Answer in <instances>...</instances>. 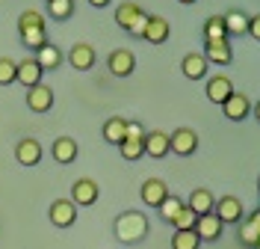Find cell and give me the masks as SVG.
I'll return each instance as SVG.
<instances>
[{
  "instance_id": "6da1fadb",
  "label": "cell",
  "mask_w": 260,
  "mask_h": 249,
  "mask_svg": "<svg viewBox=\"0 0 260 249\" xmlns=\"http://www.w3.org/2000/svg\"><path fill=\"white\" fill-rule=\"evenodd\" d=\"M18 36H21L24 48L32 50V53L39 48H45L48 45V21H45V15L39 9H24L18 15Z\"/></svg>"
},
{
  "instance_id": "7a4b0ae2",
  "label": "cell",
  "mask_w": 260,
  "mask_h": 249,
  "mask_svg": "<svg viewBox=\"0 0 260 249\" xmlns=\"http://www.w3.org/2000/svg\"><path fill=\"white\" fill-rule=\"evenodd\" d=\"M148 232H151V223H148V216L142 214V211H121L113 223L115 240H121V243H127V246L142 243L148 237Z\"/></svg>"
},
{
  "instance_id": "3957f363",
  "label": "cell",
  "mask_w": 260,
  "mask_h": 249,
  "mask_svg": "<svg viewBox=\"0 0 260 249\" xmlns=\"http://www.w3.org/2000/svg\"><path fill=\"white\" fill-rule=\"evenodd\" d=\"M145 21H148V15L133 3V0H124V3L115 9V24H118L121 30H127L130 36H139V39H142V33H145Z\"/></svg>"
},
{
  "instance_id": "277c9868",
  "label": "cell",
  "mask_w": 260,
  "mask_h": 249,
  "mask_svg": "<svg viewBox=\"0 0 260 249\" xmlns=\"http://www.w3.org/2000/svg\"><path fill=\"white\" fill-rule=\"evenodd\" d=\"M213 214L222 219V226H240L245 219V208L237 196H222V199L213 205Z\"/></svg>"
},
{
  "instance_id": "5b68a950",
  "label": "cell",
  "mask_w": 260,
  "mask_h": 249,
  "mask_svg": "<svg viewBox=\"0 0 260 249\" xmlns=\"http://www.w3.org/2000/svg\"><path fill=\"white\" fill-rule=\"evenodd\" d=\"M48 219L56 229H68V226L77 223V205L71 199H53L48 208Z\"/></svg>"
},
{
  "instance_id": "8992f818",
  "label": "cell",
  "mask_w": 260,
  "mask_h": 249,
  "mask_svg": "<svg viewBox=\"0 0 260 249\" xmlns=\"http://www.w3.org/2000/svg\"><path fill=\"white\" fill-rule=\"evenodd\" d=\"M198 149V133L192 128H178L175 133H169V151H175L180 157H189Z\"/></svg>"
},
{
  "instance_id": "52a82bcc",
  "label": "cell",
  "mask_w": 260,
  "mask_h": 249,
  "mask_svg": "<svg viewBox=\"0 0 260 249\" xmlns=\"http://www.w3.org/2000/svg\"><path fill=\"white\" fill-rule=\"evenodd\" d=\"M107 68H110L113 77H130V74L136 71V57H133L127 48H118L107 57Z\"/></svg>"
},
{
  "instance_id": "ba28073f",
  "label": "cell",
  "mask_w": 260,
  "mask_h": 249,
  "mask_svg": "<svg viewBox=\"0 0 260 249\" xmlns=\"http://www.w3.org/2000/svg\"><path fill=\"white\" fill-rule=\"evenodd\" d=\"M98 196H101V187H98L92 178H77V181L71 184V202H74L77 208H89V205H95Z\"/></svg>"
},
{
  "instance_id": "9c48e42d",
  "label": "cell",
  "mask_w": 260,
  "mask_h": 249,
  "mask_svg": "<svg viewBox=\"0 0 260 249\" xmlns=\"http://www.w3.org/2000/svg\"><path fill=\"white\" fill-rule=\"evenodd\" d=\"M65 60H68V66L74 68V71H89V68L95 66L98 53L92 45H86V42H77V45H71V50L65 53Z\"/></svg>"
},
{
  "instance_id": "30bf717a",
  "label": "cell",
  "mask_w": 260,
  "mask_h": 249,
  "mask_svg": "<svg viewBox=\"0 0 260 249\" xmlns=\"http://www.w3.org/2000/svg\"><path fill=\"white\" fill-rule=\"evenodd\" d=\"M139 196H142L148 208H160L162 202L169 199V184L162 178H145L142 187H139Z\"/></svg>"
},
{
  "instance_id": "8fae6325",
  "label": "cell",
  "mask_w": 260,
  "mask_h": 249,
  "mask_svg": "<svg viewBox=\"0 0 260 249\" xmlns=\"http://www.w3.org/2000/svg\"><path fill=\"white\" fill-rule=\"evenodd\" d=\"M77 154H80V146H77V140H74V136H56V140H53V146H50V157H53L59 166L74 163V160H77Z\"/></svg>"
},
{
  "instance_id": "7c38bea8",
  "label": "cell",
  "mask_w": 260,
  "mask_h": 249,
  "mask_svg": "<svg viewBox=\"0 0 260 249\" xmlns=\"http://www.w3.org/2000/svg\"><path fill=\"white\" fill-rule=\"evenodd\" d=\"M45 77V71L42 66L36 63V57H24L21 63H18V74H15V83H21L24 89H32V86H39Z\"/></svg>"
},
{
  "instance_id": "4fadbf2b",
  "label": "cell",
  "mask_w": 260,
  "mask_h": 249,
  "mask_svg": "<svg viewBox=\"0 0 260 249\" xmlns=\"http://www.w3.org/2000/svg\"><path fill=\"white\" fill-rule=\"evenodd\" d=\"M53 101H56V95H53V89H50L48 83H39V86L27 89V107H30L32 113H48L50 107H53Z\"/></svg>"
},
{
  "instance_id": "5bb4252c",
  "label": "cell",
  "mask_w": 260,
  "mask_h": 249,
  "mask_svg": "<svg viewBox=\"0 0 260 249\" xmlns=\"http://www.w3.org/2000/svg\"><path fill=\"white\" fill-rule=\"evenodd\" d=\"M222 229H225L222 219L213 214V211L210 214H201L198 219H195V234L201 237V243H204V240H207V243H216V240L222 237Z\"/></svg>"
},
{
  "instance_id": "9a60e30c",
  "label": "cell",
  "mask_w": 260,
  "mask_h": 249,
  "mask_svg": "<svg viewBox=\"0 0 260 249\" xmlns=\"http://www.w3.org/2000/svg\"><path fill=\"white\" fill-rule=\"evenodd\" d=\"M234 92H237V89H234V83L228 80L225 74H216V77H210V80H207V86H204V95H207V101H210V104H219V107H222V104H225Z\"/></svg>"
},
{
  "instance_id": "2e32d148",
  "label": "cell",
  "mask_w": 260,
  "mask_h": 249,
  "mask_svg": "<svg viewBox=\"0 0 260 249\" xmlns=\"http://www.w3.org/2000/svg\"><path fill=\"white\" fill-rule=\"evenodd\" d=\"M42 154H45L42 143H39V140H32V136L21 140V143L15 146V160L21 166H39V163H42Z\"/></svg>"
},
{
  "instance_id": "e0dca14e",
  "label": "cell",
  "mask_w": 260,
  "mask_h": 249,
  "mask_svg": "<svg viewBox=\"0 0 260 249\" xmlns=\"http://www.w3.org/2000/svg\"><path fill=\"white\" fill-rule=\"evenodd\" d=\"M207 63H216V66H231L234 63V48L228 39H219V42H204V53H201Z\"/></svg>"
},
{
  "instance_id": "ac0fdd59",
  "label": "cell",
  "mask_w": 260,
  "mask_h": 249,
  "mask_svg": "<svg viewBox=\"0 0 260 249\" xmlns=\"http://www.w3.org/2000/svg\"><path fill=\"white\" fill-rule=\"evenodd\" d=\"M222 113H225V119H231V122H243V119L251 116V101H248V95H243V92H234V95L222 104Z\"/></svg>"
},
{
  "instance_id": "d6986e66",
  "label": "cell",
  "mask_w": 260,
  "mask_h": 249,
  "mask_svg": "<svg viewBox=\"0 0 260 249\" xmlns=\"http://www.w3.org/2000/svg\"><path fill=\"white\" fill-rule=\"evenodd\" d=\"M169 36H172V27H169V21H166V18H162V15H148L145 33H142L145 42H151V45H162Z\"/></svg>"
},
{
  "instance_id": "ffe728a7",
  "label": "cell",
  "mask_w": 260,
  "mask_h": 249,
  "mask_svg": "<svg viewBox=\"0 0 260 249\" xmlns=\"http://www.w3.org/2000/svg\"><path fill=\"white\" fill-rule=\"evenodd\" d=\"M142 149H145L148 157H154V160H160L169 154V133L162 131H148L142 136Z\"/></svg>"
},
{
  "instance_id": "44dd1931",
  "label": "cell",
  "mask_w": 260,
  "mask_h": 249,
  "mask_svg": "<svg viewBox=\"0 0 260 249\" xmlns=\"http://www.w3.org/2000/svg\"><path fill=\"white\" fill-rule=\"evenodd\" d=\"M207 60L201 57V53H186L183 60H180V71H183V77L186 80H204L207 77Z\"/></svg>"
},
{
  "instance_id": "7402d4cb",
  "label": "cell",
  "mask_w": 260,
  "mask_h": 249,
  "mask_svg": "<svg viewBox=\"0 0 260 249\" xmlns=\"http://www.w3.org/2000/svg\"><path fill=\"white\" fill-rule=\"evenodd\" d=\"M36 63L42 66V71H56V68L65 63V53L59 50V45H53V42H48L45 48L36 50Z\"/></svg>"
},
{
  "instance_id": "603a6c76",
  "label": "cell",
  "mask_w": 260,
  "mask_h": 249,
  "mask_svg": "<svg viewBox=\"0 0 260 249\" xmlns=\"http://www.w3.org/2000/svg\"><path fill=\"white\" fill-rule=\"evenodd\" d=\"M213 205H216V199H213V193L207 190V187H195L192 193H189V199H186V208H189L195 216L210 214Z\"/></svg>"
},
{
  "instance_id": "cb8c5ba5",
  "label": "cell",
  "mask_w": 260,
  "mask_h": 249,
  "mask_svg": "<svg viewBox=\"0 0 260 249\" xmlns=\"http://www.w3.org/2000/svg\"><path fill=\"white\" fill-rule=\"evenodd\" d=\"M124 133H127V119L121 116H110L107 122H104V140L110 143V146H121L124 143Z\"/></svg>"
},
{
  "instance_id": "d4e9b609",
  "label": "cell",
  "mask_w": 260,
  "mask_h": 249,
  "mask_svg": "<svg viewBox=\"0 0 260 249\" xmlns=\"http://www.w3.org/2000/svg\"><path fill=\"white\" fill-rule=\"evenodd\" d=\"M225 18V30H228V39H234V36H248V15L240 12V9H231Z\"/></svg>"
},
{
  "instance_id": "484cf974",
  "label": "cell",
  "mask_w": 260,
  "mask_h": 249,
  "mask_svg": "<svg viewBox=\"0 0 260 249\" xmlns=\"http://www.w3.org/2000/svg\"><path fill=\"white\" fill-rule=\"evenodd\" d=\"M219 39H228L225 18L222 15H210L207 21H204V42H219Z\"/></svg>"
},
{
  "instance_id": "4316f807",
  "label": "cell",
  "mask_w": 260,
  "mask_h": 249,
  "mask_svg": "<svg viewBox=\"0 0 260 249\" xmlns=\"http://www.w3.org/2000/svg\"><path fill=\"white\" fill-rule=\"evenodd\" d=\"M183 205H186V202L180 199V196H175V193H169V199L162 202V205L157 208V211H160V216L166 219V223H175V216H178L180 211H183Z\"/></svg>"
},
{
  "instance_id": "83f0119b",
  "label": "cell",
  "mask_w": 260,
  "mask_h": 249,
  "mask_svg": "<svg viewBox=\"0 0 260 249\" xmlns=\"http://www.w3.org/2000/svg\"><path fill=\"white\" fill-rule=\"evenodd\" d=\"M198 246H201V237L195 234V229L172 234V249H198Z\"/></svg>"
},
{
  "instance_id": "f1b7e54d",
  "label": "cell",
  "mask_w": 260,
  "mask_h": 249,
  "mask_svg": "<svg viewBox=\"0 0 260 249\" xmlns=\"http://www.w3.org/2000/svg\"><path fill=\"white\" fill-rule=\"evenodd\" d=\"M237 237H240V243H243L245 249H254L257 246V240H260V232L248 223V219H243V223L237 226Z\"/></svg>"
},
{
  "instance_id": "f546056e",
  "label": "cell",
  "mask_w": 260,
  "mask_h": 249,
  "mask_svg": "<svg viewBox=\"0 0 260 249\" xmlns=\"http://www.w3.org/2000/svg\"><path fill=\"white\" fill-rule=\"evenodd\" d=\"M48 12L53 21H68V18L74 15V0H50Z\"/></svg>"
},
{
  "instance_id": "4dcf8cb0",
  "label": "cell",
  "mask_w": 260,
  "mask_h": 249,
  "mask_svg": "<svg viewBox=\"0 0 260 249\" xmlns=\"http://www.w3.org/2000/svg\"><path fill=\"white\" fill-rule=\"evenodd\" d=\"M118 151H121V157H124V160H130V163H133V160H139V157L145 154V149H142V140H124V143L118 146Z\"/></svg>"
},
{
  "instance_id": "1f68e13d",
  "label": "cell",
  "mask_w": 260,
  "mask_h": 249,
  "mask_svg": "<svg viewBox=\"0 0 260 249\" xmlns=\"http://www.w3.org/2000/svg\"><path fill=\"white\" fill-rule=\"evenodd\" d=\"M15 74H18V63L9 60V57H0V86H9L15 83Z\"/></svg>"
},
{
  "instance_id": "d6a6232c",
  "label": "cell",
  "mask_w": 260,
  "mask_h": 249,
  "mask_svg": "<svg viewBox=\"0 0 260 249\" xmlns=\"http://www.w3.org/2000/svg\"><path fill=\"white\" fill-rule=\"evenodd\" d=\"M195 219H198V216L183 205V211L175 216V223H172V226H175V232H189V229H195Z\"/></svg>"
},
{
  "instance_id": "836d02e7",
  "label": "cell",
  "mask_w": 260,
  "mask_h": 249,
  "mask_svg": "<svg viewBox=\"0 0 260 249\" xmlns=\"http://www.w3.org/2000/svg\"><path fill=\"white\" fill-rule=\"evenodd\" d=\"M145 131H142V125L139 122H127V133H124V140H142Z\"/></svg>"
},
{
  "instance_id": "e575fe53",
  "label": "cell",
  "mask_w": 260,
  "mask_h": 249,
  "mask_svg": "<svg viewBox=\"0 0 260 249\" xmlns=\"http://www.w3.org/2000/svg\"><path fill=\"white\" fill-rule=\"evenodd\" d=\"M248 36H251L254 42H260V12L248 18Z\"/></svg>"
},
{
  "instance_id": "d590c367",
  "label": "cell",
  "mask_w": 260,
  "mask_h": 249,
  "mask_svg": "<svg viewBox=\"0 0 260 249\" xmlns=\"http://www.w3.org/2000/svg\"><path fill=\"white\" fill-rule=\"evenodd\" d=\"M248 223H251V226H254V229L260 232V208H257V211H251V216H248Z\"/></svg>"
},
{
  "instance_id": "8d00e7d4",
  "label": "cell",
  "mask_w": 260,
  "mask_h": 249,
  "mask_svg": "<svg viewBox=\"0 0 260 249\" xmlns=\"http://www.w3.org/2000/svg\"><path fill=\"white\" fill-rule=\"evenodd\" d=\"M89 3H92V6H98V9H104V6H110L113 0H89Z\"/></svg>"
},
{
  "instance_id": "74e56055",
  "label": "cell",
  "mask_w": 260,
  "mask_h": 249,
  "mask_svg": "<svg viewBox=\"0 0 260 249\" xmlns=\"http://www.w3.org/2000/svg\"><path fill=\"white\" fill-rule=\"evenodd\" d=\"M251 113H254V119H257V122H260V101H257V104H254V107H251Z\"/></svg>"
},
{
  "instance_id": "f35d334b",
  "label": "cell",
  "mask_w": 260,
  "mask_h": 249,
  "mask_svg": "<svg viewBox=\"0 0 260 249\" xmlns=\"http://www.w3.org/2000/svg\"><path fill=\"white\" fill-rule=\"evenodd\" d=\"M180 3H183V6H192V3H198V0H180Z\"/></svg>"
},
{
  "instance_id": "ab89813d",
  "label": "cell",
  "mask_w": 260,
  "mask_h": 249,
  "mask_svg": "<svg viewBox=\"0 0 260 249\" xmlns=\"http://www.w3.org/2000/svg\"><path fill=\"white\" fill-rule=\"evenodd\" d=\"M257 190H260V178H257Z\"/></svg>"
},
{
  "instance_id": "60d3db41",
  "label": "cell",
  "mask_w": 260,
  "mask_h": 249,
  "mask_svg": "<svg viewBox=\"0 0 260 249\" xmlns=\"http://www.w3.org/2000/svg\"><path fill=\"white\" fill-rule=\"evenodd\" d=\"M254 249H260V240H257V246H254Z\"/></svg>"
},
{
  "instance_id": "b9f144b4",
  "label": "cell",
  "mask_w": 260,
  "mask_h": 249,
  "mask_svg": "<svg viewBox=\"0 0 260 249\" xmlns=\"http://www.w3.org/2000/svg\"><path fill=\"white\" fill-rule=\"evenodd\" d=\"M45 3H50V0H45Z\"/></svg>"
}]
</instances>
